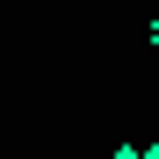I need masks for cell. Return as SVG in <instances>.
I'll use <instances>...</instances> for the list:
<instances>
[{
  "instance_id": "cell-1",
  "label": "cell",
  "mask_w": 159,
  "mask_h": 159,
  "mask_svg": "<svg viewBox=\"0 0 159 159\" xmlns=\"http://www.w3.org/2000/svg\"><path fill=\"white\" fill-rule=\"evenodd\" d=\"M116 159H138V152H116Z\"/></svg>"
},
{
  "instance_id": "cell-2",
  "label": "cell",
  "mask_w": 159,
  "mask_h": 159,
  "mask_svg": "<svg viewBox=\"0 0 159 159\" xmlns=\"http://www.w3.org/2000/svg\"><path fill=\"white\" fill-rule=\"evenodd\" d=\"M152 43H159V22H152Z\"/></svg>"
},
{
  "instance_id": "cell-3",
  "label": "cell",
  "mask_w": 159,
  "mask_h": 159,
  "mask_svg": "<svg viewBox=\"0 0 159 159\" xmlns=\"http://www.w3.org/2000/svg\"><path fill=\"white\" fill-rule=\"evenodd\" d=\"M145 159H159V145H152V152H145Z\"/></svg>"
}]
</instances>
